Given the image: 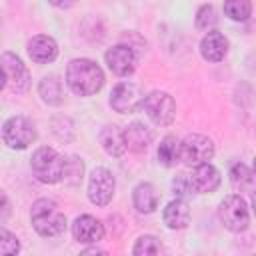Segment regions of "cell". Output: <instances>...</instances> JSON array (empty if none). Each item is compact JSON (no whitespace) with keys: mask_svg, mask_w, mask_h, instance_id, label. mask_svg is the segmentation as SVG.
<instances>
[{"mask_svg":"<svg viewBox=\"0 0 256 256\" xmlns=\"http://www.w3.org/2000/svg\"><path fill=\"white\" fill-rule=\"evenodd\" d=\"M66 84L78 96H92L104 86V72L94 60L76 58L66 68Z\"/></svg>","mask_w":256,"mask_h":256,"instance_id":"6da1fadb","label":"cell"},{"mask_svg":"<svg viewBox=\"0 0 256 256\" xmlns=\"http://www.w3.org/2000/svg\"><path fill=\"white\" fill-rule=\"evenodd\" d=\"M30 222L34 230L44 238L58 236L66 230V216L60 212L58 204L50 198H40L32 204Z\"/></svg>","mask_w":256,"mask_h":256,"instance_id":"7a4b0ae2","label":"cell"},{"mask_svg":"<svg viewBox=\"0 0 256 256\" xmlns=\"http://www.w3.org/2000/svg\"><path fill=\"white\" fill-rule=\"evenodd\" d=\"M64 166H66V158L48 146L38 148L30 160V168H32L36 180H40L42 184L60 182L64 176Z\"/></svg>","mask_w":256,"mask_h":256,"instance_id":"3957f363","label":"cell"},{"mask_svg":"<svg viewBox=\"0 0 256 256\" xmlns=\"http://www.w3.org/2000/svg\"><path fill=\"white\" fill-rule=\"evenodd\" d=\"M218 218L230 232H244L250 224L248 204L240 194H230L220 202Z\"/></svg>","mask_w":256,"mask_h":256,"instance_id":"277c9868","label":"cell"},{"mask_svg":"<svg viewBox=\"0 0 256 256\" xmlns=\"http://www.w3.org/2000/svg\"><path fill=\"white\" fill-rule=\"evenodd\" d=\"M142 108L146 116L156 124V126H170L176 116V102L168 92L154 90L142 100Z\"/></svg>","mask_w":256,"mask_h":256,"instance_id":"5b68a950","label":"cell"},{"mask_svg":"<svg viewBox=\"0 0 256 256\" xmlns=\"http://www.w3.org/2000/svg\"><path fill=\"white\" fill-rule=\"evenodd\" d=\"M2 138L4 144L12 150H24L36 140V128L34 124L24 116H12L2 126Z\"/></svg>","mask_w":256,"mask_h":256,"instance_id":"8992f818","label":"cell"},{"mask_svg":"<svg viewBox=\"0 0 256 256\" xmlns=\"http://www.w3.org/2000/svg\"><path fill=\"white\" fill-rule=\"evenodd\" d=\"M214 156V142L204 134H188L180 142V160L188 166L210 162Z\"/></svg>","mask_w":256,"mask_h":256,"instance_id":"52a82bcc","label":"cell"},{"mask_svg":"<svg viewBox=\"0 0 256 256\" xmlns=\"http://www.w3.org/2000/svg\"><path fill=\"white\" fill-rule=\"evenodd\" d=\"M144 94L134 82H118L110 92V106L118 114H132L142 106Z\"/></svg>","mask_w":256,"mask_h":256,"instance_id":"ba28073f","label":"cell"},{"mask_svg":"<svg viewBox=\"0 0 256 256\" xmlns=\"http://www.w3.org/2000/svg\"><path fill=\"white\" fill-rule=\"evenodd\" d=\"M114 188H116V180L112 176L110 170L98 166L90 172L88 178V198L92 204L96 206H106L110 204L112 196H114Z\"/></svg>","mask_w":256,"mask_h":256,"instance_id":"9c48e42d","label":"cell"},{"mask_svg":"<svg viewBox=\"0 0 256 256\" xmlns=\"http://www.w3.org/2000/svg\"><path fill=\"white\" fill-rule=\"evenodd\" d=\"M106 64L116 76H130L138 64V52L130 44H116L106 52Z\"/></svg>","mask_w":256,"mask_h":256,"instance_id":"30bf717a","label":"cell"},{"mask_svg":"<svg viewBox=\"0 0 256 256\" xmlns=\"http://www.w3.org/2000/svg\"><path fill=\"white\" fill-rule=\"evenodd\" d=\"M0 66L4 68L6 82L14 92H26L30 86V74L26 64L14 54V52H4L0 56Z\"/></svg>","mask_w":256,"mask_h":256,"instance_id":"8fae6325","label":"cell"},{"mask_svg":"<svg viewBox=\"0 0 256 256\" xmlns=\"http://www.w3.org/2000/svg\"><path fill=\"white\" fill-rule=\"evenodd\" d=\"M72 236H74V240H78L82 244H96L104 238V226L94 216L82 214L72 224Z\"/></svg>","mask_w":256,"mask_h":256,"instance_id":"7c38bea8","label":"cell"},{"mask_svg":"<svg viewBox=\"0 0 256 256\" xmlns=\"http://www.w3.org/2000/svg\"><path fill=\"white\" fill-rule=\"evenodd\" d=\"M26 50H28V56L32 58V62H36V64L54 62L56 56H58V44L54 42L52 36H46V34L32 36L28 40Z\"/></svg>","mask_w":256,"mask_h":256,"instance_id":"4fadbf2b","label":"cell"},{"mask_svg":"<svg viewBox=\"0 0 256 256\" xmlns=\"http://www.w3.org/2000/svg\"><path fill=\"white\" fill-rule=\"evenodd\" d=\"M190 182H192L194 192H198V194H210V192H214L220 186V172L210 162H204V164H198L196 166V170L190 176Z\"/></svg>","mask_w":256,"mask_h":256,"instance_id":"5bb4252c","label":"cell"},{"mask_svg":"<svg viewBox=\"0 0 256 256\" xmlns=\"http://www.w3.org/2000/svg\"><path fill=\"white\" fill-rule=\"evenodd\" d=\"M200 54L208 62H220L228 54V38L218 30H208L200 40Z\"/></svg>","mask_w":256,"mask_h":256,"instance_id":"9a60e30c","label":"cell"},{"mask_svg":"<svg viewBox=\"0 0 256 256\" xmlns=\"http://www.w3.org/2000/svg\"><path fill=\"white\" fill-rule=\"evenodd\" d=\"M162 218H164V224L170 230L186 228L188 222H190V208H188L186 200L176 198V200L168 202L166 208H164V212H162Z\"/></svg>","mask_w":256,"mask_h":256,"instance_id":"2e32d148","label":"cell"},{"mask_svg":"<svg viewBox=\"0 0 256 256\" xmlns=\"http://www.w3.org/2000/svg\"><path fill=\"white\" fill-rule=\"evenodd\" d=\"M124 142H126V150L136 152V154L144 152L152 142V132L142 122H132L124 130Z\"/></svg>","mask_w":256,"mask_h":256,"instance_id":"e0dca14e","label":"cell"},{"mask_svg":"<svg viewBox=\"0 0 256 256\" xmlns=\"http://www.w3.org/2000/svg\"><path fill=\"white\" fill-rule=\"evenodd\" d=\"M132 202L140 214H150L158 206V192L150 182H140L132 192Z\"/></svg>","mask_w":256,"mask_h":256,"instance_id":"ac0fdd59","label":"cell"},{"mask_svg":"<svg viewBox=\"0 0 256 256\" xmlns=\"http://www.w3.org/2000/svg\"><path fill=\"white\" fill-rule=\"evenodd\" d=\"M100 144L110 156H122L126 152V142H124V130H120L114 124H108L100 130Z\"/></svg>","mask_w":256,"mask_h":256,"instance_id":"d6986e66","label":"cell"},{"mask_svg":"<svg viewBox=\"0 0 256 256\" xmlns=\"http://www.w3.org/2000/svg\"><path fill=\"white\" fill-rule=\"evenodd\" d=\"M38 94L46 104L58 106L62 102V84H60V80L56 76H44L38 84Z\"/></svg>","mask_w":256,"mask_h":256,"instance_id":"ffe728a7","label":"cell"},{"mask_svg":"<svg viewBox=\"0 0 256 256\" xmlns=\"http://www.w3.org/2000/svg\"><path fill=\"white\" fill-rule=\"evenodd\" d=\"M158 160L162 166L170 168L180 162V140L176 136H164L158 146Z\"/></svg>","mask_w":256,"mask_h":256,"instance_id":"44dd1931","label":"cell"},{"mask_svg":"<svg viewBox=\"0 0 256 256\" xmlns=\"http://www.w3.org/2000/svg\"><path fill=\"white\" fill-rule=\"evenodd\" d=\"M230 184H232L236 190H240V192H250L252 186H254L252 170H250L246 164H242V162L234 164V166L230 168Z\"/></svg>","mask_w":256,"mask_h":256,"instance_id":"7402d4cb","label":"cell"},{"mask_svg":"<svg viewBox=\"0 0 256 256\" xmlns=\"http://www.w3.org/2000/svg\"><path fill=\"white\" fill-rule=\"evenodd\" d=\"M224 14L230 20L244 22L252 14V4L250 0H224Z\"/></svg>","mask_w":256,"mask_h":256,"instance_id":"603a6c76","label":"cell"},{"mask_svg":"<svg viewBox=\"0 0 256 256\" xmlns=\"http://www.w3.org/2000/svg\"><path fill=\"white\" fill-rule=\"evenodd\" d=\"M82 174H84V162L76 156L66 158V166H64V176L62 180L68 186H78L82 182Z\"/></svg>","mask_w":256,"mask_h":256,"instance_id":"cb8c5ba5","label":"cell"},{"mask_svg":"<svg viewBox=\"0 0 256 256\" xmlns=\"http://www.w3.org/2000/svg\"><path fill=\"white\" fill-rule=\"evenodd\" d=\"M160 250H162V246H160L158 238L146 234V236H140L136 240V244L132 248V254H136V256H148V254H158Z\"/></svg>","mask_w":256,"mask_h":256,"instance_id":"d4e9b609","label":"cell"},{"mask_svg":"<svg viewBox=\"0 0 256 256\" xmlns=\"http://www.w3.org/2000/svg\"><path fill=\"white\" fill-rule=\"evenodd\" d=\"M218 22V16H216V10L212 4H204L200 6V10L196 12V26L200 30H212Z\"/></svg>","mask_w":256,"mask_h":256,"instance_id":"484cf974","label":"cell"},{"mask_svg":"<svg viewBox=\"0 0 256 256\" xmlns=\"http://www.w3.org/2000/svg\"><path fill=\"white\" fill-rule=\"evenodd\" d=\"M172 190H174L176 198H182V200L188 198V196H192V194H196L194 188H192V182H190V176L188 174H178L172 180Z\"/></svg>","mask_w":256,"mask_h":256,"instance_id":"4316f807","label":"cell"},{"mask_svg":"<svg viewBox=\"0 0 256 256\" xmlns=\"http://www.w3.org/2000/svg\"><path fill=\"white\" fill-rule=\"evenodd\" d=\"M18 250H20L18 238L0 226V254H16Z\"/></svg>","mask_w":256,"mask_h":256,"instance_id":"83f0119b","label":"cell"},{"mask_svg":"<svg viewBox=\"0 0 256 256\" xmlns=\"http://www.w3.org/2000/svg\"><path fill=\"white\" fill-rule=\"evenodd\" d=\"M10 212H12L10 200H8V196L0 190V224H4V222L10 218Z\"/></svg>","mask_w":256,"mask_h":256,"instance_id":"f1b7e54d","label":"cell"},{"mask_svg":"<svg viewBox=\"0 0 256 256\" xmlns=\"http://www.w3.org/2000/svg\"><path fill=\"white\" fill-rule=\"evenodd\" d=\"M52 6H56V8H70V6H74L76 4V0H48Z\"/></svg>","mask_w":256,"mask_h":256,"instance_id":"f546056e","label":"cell"},{"mask_svg":"<svg viewBox=\"0 0 256 256\" xmlns=\"http://www.w3.org/2000/svg\"><path fill=\"white\" fill-rule=\"evenodd\" d=\"M6 86V74H4V68L0 66V90Z\"/></svg>","mask_w":256,"mask_h":256,"instance_id":"4dcf8cb0","label":"cell"}]
</instances>
